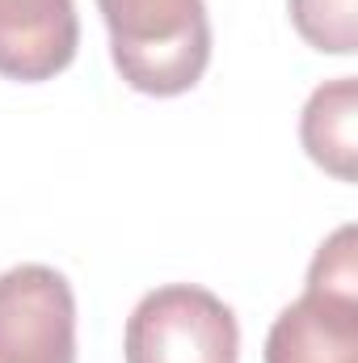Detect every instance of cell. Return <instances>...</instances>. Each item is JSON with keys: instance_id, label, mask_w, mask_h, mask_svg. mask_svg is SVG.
Instances as JSON below:
<instances>
[{"instance_id": "cell-1", "label": "cell", "mask_w": 358, "mask_h": 363, "mask_svg": "<svg viewBox=\"0 0 358 363\" xmlns=\"http://www.w3.org/2000/svg\"><path fill=\"white\" fill-rule=\"evenodd\" d=\"M110 60L135 93H190L211 64L207 0H97Z\"/></svg>"}, {"instance_id": "cell-2", "label": "cell", "mask_w": 358, "mask_h": 363, "mask_svg": "<svg viewBox=\"0 0 358 363\" xmlns=\"http://www.w3.org/2000/svg\"><path fill=\"white\" fill-rule=\"evenodd\" d=\"M127 363H236L241 325L236 313L198 283H165L148 291L122 334Z\"/></svg>"}, {"instance_id": "cell-3", "label": "cell", "mask_w": 358, "mask_h": 363, "mask_svg": "<svg viewBox=\"0 0 358 363\" xmlns=\"http://www.w3.org/2000/svg\"><path fill=\"white\" fill-rule=\"evenodd\" d=\"M0 363H76V296L55 267L0 274Z\"/></svg>"}, {"instance_id": "cell-4", "label": "cell", "mask_w": 358, "mask_h": 363, "mask_svg": "<svg viewBox=\"0 0 358 363\" xmlns=\"http://www.w3.org/2000/svg\"><path fill=\"white\" fill-rule=\"evenodd\" d=\"M266 363H358V291L308 283L274 317Z\"/></svg>"}, {"instance_id": "cell-5", "label": "cell", "mask_w": 358, "mask_h": 363, "mask_svg": "<svg viewBox=\"0 0 358 363\" xmlns=\"http://www.w3.org/2000/svg\"><path fill=\"white\" fill-rule=\"evenodd\" d=\"M81 47L72 0H0V77L38 85L59 77Z\"/></svg>"}, {"instance_id": "cell-6", "label": "cell", "mask_w": 358, "mask_h": 363, "mask_svg": "<svg viewBox=\"0 0 358 363\" xmlns=\"http://www.w3.org/2000/svg\"><path fill=\"white\" fill-rule=\"evenodd\" d=\"M304 152L337 182H354L358 157V85L354 77L325 81L299 114Z\"/></svg>"}, {"instance_id": "cell-7", "label": "cell", "mask_w": 358, "mask_h": 363, "mask_svg": "<svg viewBox=\"0 0 358 363\" xmlns=\"http://www.w3.org/2000/svg\"><path fill=\"white\" fill-rule=\"evenodd\" d=\"M299 38L329 55H354L358 47V13L354 0H287Z\"/></svg>"}]
</instances>
